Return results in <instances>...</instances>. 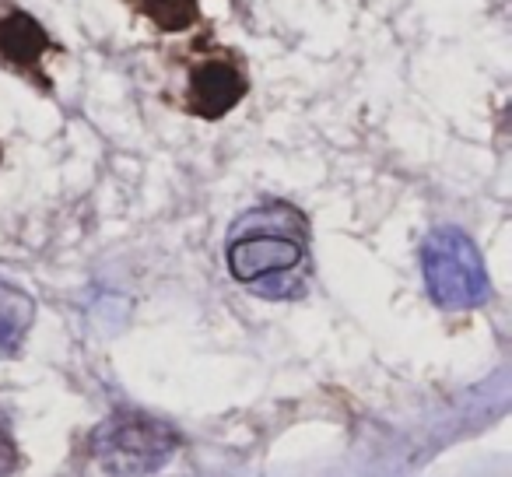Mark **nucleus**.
I'll list each match as a JSON object with an SVG mask.
<instances>
[{
    "label": "nucleus",
    "instance_id": "nucleus-1",
    "mask_svg": "<svg viewBox=\"0 0 512 477\" xmlns=\"http://www.w3.org/2000/svg\"><path fill=\"white\" fill-rule=\"evenodd\" d=\"M228 274L267 299L302 295L309 278V225L292 204H260L228 232Z\"/></svg>",
    "mask_w": 512,
    "mask_h": 477
},
{
    "label": "nucleus",
    "instance_id": "nucleus-2",
    "mask_svg": "<svg viewBox=\"0 0 512 477\" xmlns=\"http://www.w3.org/2000/svg\"><path fill=\"white\" fill-rule=\"evenodd\" d=\"M179 432L141 411H116L92 432V460L113 477H141L169 463Z\"/></svg>",
    "mask_w": 512,
    "mask_h": 477
},
{
    "label": "nucleus",
    "instance_id": "nucleus-3",
    "mask_svg": "<svg viewBox=\"0 0 512 477\" xmlns=\"http://www.w3.org/2000/svg\"><path fill=\"white\" fill-rule=\"evenodd\" d=\"M421 274L428 295L442 309H477L488 302V271L460 228H435L421 246Z\"/></svg>",
    "mask_w": 512,
    "mask_h": 477
},
{
    "label": "nucleus",
    "instance_id": "nucleus-4",
    "mask_svg": "<svg viewBox=\"0 0 512 477\" xmlns=\"http://www.w3.org/2000/svg\"><path fill=\"white\" fill-rule=\"evenodd\" d=\"M246 95V78L228 57L200 60L190 71L186 85V113L200 120H221L228 109H235Z\"/></svg>",
    "mask_w": 512,
    "mask_h": 477
},
{
    "label": "nucleus",
    "instance_id": "nucleus-5",
    "mask_svg": "<svg viewBox=\"0 0 512 477\" xmlns=\"http://www.w3.org/2000/svg\"><path fill=\"white\" fill-rule=\"evenodd\" d=\"M53 50L46 29L25 11L11 8L0 11V64L18 74H29L43 88H50V78L43 74V57Z\"/></svg>",
    "mask_w": 512,
    "mask_h": 477
},
{
    "label": "nucleus",
    "instance_id": "nucleus-6",
    "mask_svg": "<svg viewBox=\"0 0 512 477\" xmlns=\"http://www.w3.org/2000/svg\"><path fill=\"white\" fill-rule=\"evenodd\" d=\"M36 323V302L11 281H0V358H11L22 351Z\"/></svg>",
    "mask_w": 512,
    "mask_h": 477
},
{
    "label": "nucleus",
    "instance_id": "nucleus-7",
    "mask_svg": "<svg viewBox=\"0 0 512 477\" xmlns=\"http://www.w3.org/2000/svg\"><path fill=\"white\" fill-rule=\"evenodd\" d=\"M130 4L162 32H183L200 18L197 0H130Z\"/></svg>",
    "mask_w": 512,
    "mask_h": 477
},
{
    "label": "nucleus",
    "instance_id": "nucleus-8",
    "mask_svg": "<svg viewBox=\"0 0 512 477\" xmlns=\"http://www.w3.org/2000/svg\"><path fill=\"white\" fill-rule=\"evenodd\" d=\"M18 463V453H15V439H11V428L0 414V477H8Z\"/></svg>",
    "mask_w": 512,
    "mask_h": 477
}]
</instances>
